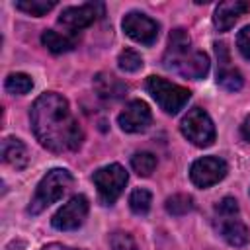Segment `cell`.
<instances>
[{
  "label": "cell",
  "mask_w": 250,
  "mask_h": 250,
  "mask_svg": "<svg viewBox=\"0 0 250 250\" xmlns=\"http://www.w3.org/2000/svg\"><path fill=\"white\" fill-rule=\"evenodd\" d=\"M31 129L35 139L51 152L76 150L82 145L84 133L80 123L74 119L66 98L57 92L41 94L29 111Z\"/></svg>",
  "instance_id": "cell-1"
},
{
  "label": "cell",
  "mask_w": 250,
  "mask_h": 250,
  "mask_svg": "<svg viewBox=\"0 0 250 250\" xmlns=\"http://www.w3.org/2000/svg\"><path fill=\"white\" fill-rule=\"evenodd\" d=\"M72 174L64 168H53L49 170L41 182L37 184V189L27 205V213L29 215H39L43 213L49 205H53L55 201H59L70 188H72Z\"/></svg>",
  "instance_id": "cell-2"
},
{
  "label": "cell",
  "mask_w": 250,
  "mask_h": 250,
  "mask_svg": "<svg viewBox=\"0 0 250 250\" xmlns=\"http://www.w3.org/2000/svg\"><path fill=\"white\" fill-rule=\"evenodd\" d=\"M145 86H146L148 94L156 100L160 109H164L170 115L184 109V105L191 98V92L188 88L174 84V82H168L166 78H160V76H148Z\"/></svg>",
  "instance_id": "cell-3"
},
{
  "label": "cell",
  "mask_w": 250,
  "mask_h": 250,
  "mask_svg": "<svg viewBox=\"0 0 250 250\" xmlns=\"http://www.w3.org/2000/svg\"><path fill=\"white\" fill-rule=\"evenodd\" d=\"M182 135L195 146H211L215 141V125L209 113L201 107H191L180 121Z\"/></svg>",
  "instance_id": "cell-4"
},
{
  "label": "cell",
  "mask_w": 250,
  "mask_h": 250,
  "mask_svg": "<svg viewBox=\"0 0 250 250\" xmlns=\"http://www.w3.org/2000/svg\"><path fill=\"white\" fill-rule=\"evenodd\" d=\"M127 172L121 164H107L104 168H98L92 176L96 188H98V195L100 201L104 205H113L117 201V197L123 193V188L127 184Z\"/></svg>",
  "instance_id": "cell-5"
},
{
  "label": "cell",
  "mask_w": 250,
  "mask_h": 250,
  "mask_svg": "<svg viewBox=\"0 0 250 250\" xmlns=\"http://www.w3.org/2000/svg\"><path fill=\"white\" fill-rule=\"evenodd\" d=\"M229 172V166L219 156H201L189 168V180L197 188H211L219 184Z\"/></svg>",
  "instance_id": "cell-6"
},
{
  "label": "cell",
  "mask_w": 250,
  "mask_h": 250,
  "mask_svg": "<svg viewBox=\"0 0 250 250\" xmlns=\"http://www.w3.org/2000/svg\"><path fill=\"white\" fill-rule=\"evenodd\" d=\"M88 209L90 203L84 195H74L68 199V203H64L51 219V225L57 230H74L78 229L84 219L88 217Z\"/></svg>",
  "instance_id": "cell-7"
},
{
  "label": "cell",
  "mask_w": 250,
  "mask_h": 250,
  "mask_svg": "<svg viewBox=\"0 0 250 250\" xmlns=\"http://www.w3.org/2000/svg\"><path fill=\"white\" fill-rule=\"evenodd\" d=\"M121 27L127 37H131L133 41H137L141 45H152L158 37V29H160L152 18H148L141 12H129L123 18Z\"/></svg>",
  "instance_id": "cell-8"
},
{
  "label": "cell",
  "mask_w": 250,
  "mask_h": 250,
  "mask_svg": "<svg viewBox=\"0 0 250 250\" xmlns=\"http://www.w3.org/2000/svg\"><path fill=\"white\" fill-rule=\"evenodd\" d=\"M102 14H104V4H96V2L82 6H68L59 14V23L72 31H78L92 25L96 18H100Z\"/></svg>",
  "instance_id": "cell-9"
},
{
  "label": "cell",
  "mask_w": 250,
  "mask_h": 250,
  "mask_svg": "<svg viewBox=\"0 0 250 250\" xmlns=\"http://www.w3.org/2000/svg\"><path fill=\"white\" fill-rule=\"evenodd\" d=\"M150 121H152L150 107L143 100L129 102L123 107V111L117 115V125L125 133H141L150 125Z\"/></svg>",
  "instance_id": "cell-10"
},
{
  "label": "cell",
  "mask_w": 250,
  "mask_h": 250,
  "mask_svg": "<svg viewBox=\"0 0 250 250\" xmlns=\"http://www.w3.org/2000/svg\"><path fill=\"white\" fill-rule=\"evenodd\" d=\"M215 53H217V61H219L217 84L221 88H225L227 92H238L244 84V78L234 66H230V55H229L227 45L225 43H215Z\"/></svg>",
  "instance_id": "cell-11"
},
{
  "label": "cell",
  "mask_w": 250,
  "mask_h": 250,
  "mask_svg": "<svg viewBox=\"0 0 250 250\" xmlns=\"http://www.w3.org/2000/svg\"><path fill=\"white\" fill-rule=\"evenodd\" d=\"M170 70H176L178 74L191 78V80H201L209 72V57L203 51H189L184 57H180L176 62L168 66Z\"/></svg>",
  "instance_id": "cell-12"
},
{
  "label": "cell",
  "mask_w": 250,
  "mask_h": 250,
  "mask_svg": "<svg viewBox=\"0 0 250 250\" xmlns=\"http://www.w3.org/2000/svg\"><path fill=\"white\" fill-rule=\"evenodd\" d=\"M217 229L230 246L240 248L250 240V230L238 219V215H217Z\"/></svg>",
  "instance_id": "cell-13"
},
{
  "label": "cell",
  "mask_w": 250,
  "mask_h": 250,
  "mask_svg": "<svg viewBox=\"0 0 250 250\" xmlns=\"http://www.w3.org/2000/svg\"><path fill=\"white\" fill-rule=\"evenodd\" d=\"M246 12H250V2L246 0H227V2H221L217 8H215V14H213V23L219 31H229L240 16H244Z\"/></svg>",
  "instance_id": "cell-14"
},
{
  "label": "cell",
  "mask_w": 250,
  "mask_h": 250,
  "mask_svg": "<svg viewBox=\"0 0 250 250\" xmlns=\"http://www.w3.org/2000/svg\"><path fill=\"white\" fill-rule=\"evenodd\" d=\"M189 47H191V39H189L188 31H186L184 27L172 29L170 35H168V47H166V53H164V59H162L164 66L168 68V66H170L172 62H176L180 57H184L186 53H189V51H191Z\"/></svg>",
  "instance_id": "cell-15"
},
{
  "label": "cell",
  "mask_w": 250,
  "mask_h": 250,
  "mask_svg": "<svg viewBox=\"0 0 250 250\" xmlns=\"http://www.w3.org/2000/svg\"><path fill=\"white\" fill-rule=\"evenodd\" d=\"M94 90L104 100H121L127 94V84L119 80L115 74L98 72L94 78Z\"/></svg>",
  "instance_id": "cell-16"
},
{
  "label": "cell",
  "mask_w": 250,
  "mask_h": 250,
  "mask_svg": "<svg viewBox=\"0 0 250 250\" xmlns=\"http://www.w3.org/2000/svg\"><path fill=\"white\" fill-rule=\"evenodd\" d=\"M2 160L6 164H10L12 168L16 170H21L27 166L29 162V152H27V146L16 139V137H8L2 141Z\"/></svg>",
  "instance_id": "cell-17"
},
{
  "label": "cell",
  "mask_w": 250,
  "mask_h": 250,
  "mask_svg": "<svg viewBox=\"0 0 250 250\" xmlns=\"http://www.w3.org/2000/svg\"><path fill=\"white\" fill-rule=\"evenodd\" d=\"M41 43H43L51 53L59 55V53L72 51V49L76 47V43H78V37L66 35V33H59V31H55V29H47V31H43V35H41Z\"/></svg>",
  "instance_id": "cell-18"
},
{
  "label": "cell",
  "mask_w": 250,
  "mask_h": 250,
  "mask_svg": "<svg viewBox=\"0 0 250 250\" xmlns=\"http://www.w3.org/2000/svg\"><path fill=\"white\" fill-rule=\"evenodd\" d=\"M55 6H57L55 0H20V2H16V8L20 12H25L27 16H35V18L45 16Z\"/></svg>",
  "instance_id": "cell-19"
},
{
  "label": "cell",
  "mask_w": 250,
  "mask_h": 250,
  "mask_svg": "<svg viewBox=\"0 0 250 250\" xmlns=\"http://www.w3.org/2000/svg\"><path fill=\"white\" fill-rule=\"evenodd\" d=\"M150 203H152V195L145 188H137L129 195V207L135 215H141V217L146 215L150 211Z\"/></svg>",
  "instance_id": "cell-20"
},
{
  "label": "cell",
  "mask_w": 250,
  "mask_h": 250,
  "mask_svg": "<svg viewBox=\"0 0 250 250\" xmlns=\"http://www.w3.org/2000/svg\"><path fill=\"white\" fill-rule=\"evenodd\" d=\"M4 88H6V92H10V94L21 96V94H27V92L33 88V80H31L27 74H23V72H12V74L6 78Z\"/></svg>",
  "instance_id": "cell-21"
},
{
  "label": "cell",
  "mask_w": 250,
  "mask_h": 250,
  "mask_svg": "<svg viewBox=\"0 0 250 250\" xmlns=\"http://www.w3.org/2000/svg\"><path fill=\"white\" fill-rule=\"evenodd\" d=\"M164 207H166V211H168L170 215L182 217V215H186V213H189V211L193 209V199H191V195L176 193V195H172V197L166 199Z\"/></svg>",
  "instance_id": "cell-22"
},
{
  "label": "cell",
  "mask_w": 250,
  "mask_h": 250,
  "mask_svg": "<svg viewBox=\"0 0 250 250\" xmlns=\"http://www.w3.org/2000/svg\"><path fill=\"white\" fill-rule=\"evenodd\" d=\"M131 168L139 174V176H150L156 168V156L152 152H137L131 158Z\"/></svg>",
  "instance_id": "cell-23"
},
{
  "label": "cell",
  "mask_w": 250,
  "mask_h": 250,
  "mask_svg": "<svg viewBox=\"0 0 250 250\" xmlns=\"http://www.w3.org/2000/svg\"><path fill=\"white\" fill-rule=\"evenodd\" d=\"M117 66L123 72H137L139 68H143V57L135 49H123L117 57Z\"/></svg>",
  "instance_id": "cell-24"
},
{
  "label": "cell",
  "mask_w": 250,
  "mask_h": 250,
  "mask_svg": "<svg viewBox=\"0 0 250 250\" xmlns=\"http://www.w3.org/2000/svg\"><path fill=\"white\" fill-rule=\"evenodd\" d=\"M109 246L111 250H137V242L129 232L115 230L109 236Z\"/></svg>",
  "instance_id": "cell-25"
},
{
  "label": "cell",
  "mask_w": 250,
  "mask_h": 250,
  "mask_svg": "<svg viewBox=\"0 0 250 250\" xmlns=\"http://www.w3.org/2000/svg\"><path fill=\"white\" fill-rule=\"evenodd\" d=\"M236 47H238L240 55L246 61H250V25H244L238 31V35H236Z\"/></svg>",
  "instance_id": "cell-26"
},
{
  "label": "cell",
  "mask_w": 250,
  "mask_h": 250,
  "mask_svg": "<svg viewBox=\"0 0 250 250\" xmlns=\"http://www.w3.org/2000/svg\"><path fill=\"white\" fill-rule=\"evenodd\" d=\"M217 215H238V203L234 197H223L217 207H215Z\"/></svg>",
  "instance_id": "cell-27"
},
{
  "label": "cell",
  "mask_w": 250,
  "mask_h": 250,
  "mask_svg": "<svg viewBox=\"0 0 250 250\" xmlns=\"http://www.w3.org/2000/svg\"><path fill=\"white\" fill-rule=\"evenodd\" d=\"M240 135H242V139L250 141V115L242 121V125H240Z\"/></svg>",
  "instance_id": "cell-28"
},
{
  "label": "cell",
  "mask_w": 250,
  "mask_h": 250,
  "mask_svg": "<svg viewBox=\"0 0 250 250\" xmlns=\"http://www.w3.org/2000/svg\"><path fill=\"white\" fill-rule=\"evenodd\" d=\"M43 250H78V248H70V246H64V244H57V242H53V244H47Z\"/></svg>",
  "instance_id": "cell-29"
}]
</instances>
